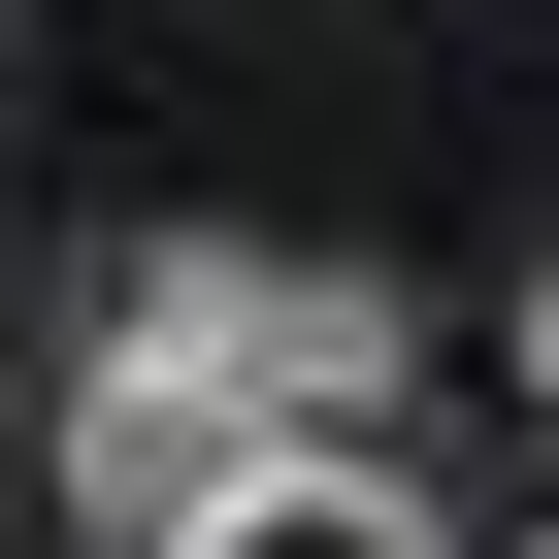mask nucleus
Here are the masks:
<instances>
[{"label": "nucleus", "instance_id": "obj_3", "mask_svg": "<svg viewBox=\"0 0 559 559\" xmlns=\"http://www.w3.org/2000/svg\"><path fill=\"white\" fill-rule=\"evenodd\" d=\"M198 559H461V526H428V493H395V461H263V493H230V526H198Z\"/></svg>", "mask_w": 559, "mask_h": 559}, {"label": "nucleus", "instance_id": "obj_1", "mask_svg": "<svg viewBox=\"0 0 559 559\" xmlns=\"http://www.w3.org/2000/svg\"><path fill=\"white\" fill-rule=\"evenodd\" d=\"M263 493V395H230V297H198V230L99 297V362H67V526H132V559H198Z\"/></svg>", "mask_w": 559, "mask_h": 559}, {"label": "nucleus", "instance_id": "obj_2", "mask_svg": "<svg viewBox=\"0 0 559 559\" xmlns=\"http://www.w3.org/2000/svg\"><path fill=\"white\" fill-rule=\"evenodd\" d=\"M198 297H230L263 461H395V263H263V230H198Z\"/></svg>", "mask_w": 559, "mask_h": 559}, {"label": "nucleus", "instance_id": "obj_4", "mask_svg": "<svg viewBox=\"0 0 559 559\" xmlns=\"http://www.w3.org/2000/svg\"><path fill=\"white\" fill-rule=\"evenodd\" d=\"M526 395H559V297H526Z\"/></svg>", "mask_w": 559, "mask_h": 559}]
</instances>
